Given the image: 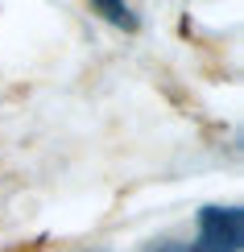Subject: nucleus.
I'll return each instance as SVG.
<instances>
[{
  "mask_svg": "<svg viewBox=\"0 0 244 252\" xmlns=\"http://www.w3.org/2000/svg\"><path fill=\"white\" fill-rule=\"evenodd\" d=\"M244 215L240 207H203L199 211V244L195 252H240Z\"/></svg>",
  "mask_w": 244,
  "mask_h": 252,
  "instance_id": "obj_1",
  "label": "nucleus"
},
{
  "mask_svg": "<svg viewBox=\"0 0 244 252\" xmlns=\"http://www.w3.org/2000/svg\"><path fill=\"white\" fill-rule=\"evenodd\" d=\"M91 13H100L104 21H112L120 29H137V17H133V8L124 0H91Z\"/></svg>",
  "mask_w": 244,
  "mask_h": 252,
  "instance_id": "obj_2",
  "label": "nucleus"
},
{
  "mask_svg": "<svg viewBox=\"0 0 244 252\" xmlns=\"http://www.w3.org/2000/svg\"><path fill=\"white\" fill-rule=\"evenodd\" d=\"M157 252H195V248H186V244H162Z\"/></svg>",
  "mask_w": 244,
  "mask_h": 252,
  "instance_id": "obj_3",
  "label": "nucleus"
}]
</instances>
